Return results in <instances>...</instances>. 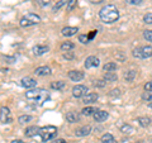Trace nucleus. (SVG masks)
Returning <instances> with one entry per match:
<instances>
[{
	"instance_id": "1",
	"label": "nucleus",
	"mask_w": 152,
	"mask_h": 143,
	"mask_svg": "<svg viewBox=\"0 0 152 143\" xmlns=\"http://www.w3.org/2000/svg\"><path fill=\"white\" fill-rule=\"evenodd\" d=\"M99 17H100L102 22L110 24V23H114V22H117L118 19H119V12H118V9H117L115 5L109 4V5H105V7H103L100 9V12H99Z\"/></svg>"
},
{
	"instance_id": "2",
	"label": "nucleus",
	"mask_w": 152,
	"mask_h": 143,
	"mask_svg": "<svg viewBox=\"0 0 152 143\" xmlns=\"http://www.w3.org/2000/svg\"><path fill=\"white\" fill-rule=\"evenodd\" d=\"M26 98L29 100H36L38 104H43L47 99L50 98L48 91L45 89H31L26 93Z\"/></svg>"
},
{
	"instance_id": "3",
	"label": "nucleus",
	"mask_w": 152,
	"mask_h": 143,
	"mask_svg": "<svg viewBox=\"0 0 152 143\" xmlns=\"http://www.w3.org/2000/svg\"><path fill=\"white\" fill-rule=\"evenodd\" d=\"M39 136H41V138H42V141H43V142L52 141L57 136V128L53 127V125L42 127L39 129Z\"/></svg>"
},
{
	"instance_id": "4",
	"label": "nucleus",
	"mask_w": 152,
	"mask_h": 143,
	"mask_svg": "<svg viewBox=\"0 0 152 143\" xmlns=\"http://www.w3.org/2000/svg\"><path fill=\"white\" fill-rule=\"evenodd\" d=\"M39 22H41L39 15H37V14H34V13H28V14H26V15L20 19L19 24H20V27H23V28H27V27L36 26Z\"/></svg>"
},
{
	"instance_id": "5",
	"label": "nucleus",
	"mask_w": 152,
	"mask_h": 143,
	"mask_svg": "<svg viewBox=\"0 0 152 143\" xmlns=\"http://www.w3.org/2000/svg\"><path fill=\"white\" fill-rule=\"evenodd\" d=\"M133 56L137 58L145 60V58H150L152 57V46H142V47H137L133 50Z\"/></svg>"
},
{
	"instance_id": "6",
	"label": "nucleus",
	"mask_w": 152,
	"mask_h": 143,
	"mask_svg": "<svg viewBox=\"0 0 152 143\" xmlns=\"http://www.w3.org/2000/svg\"><path fill=\"white\" fill-rule=\"evenodd\" d=\"M0 122L4 123V124H8V123L13 122L10 109H9L8 107H1L0 108Z\"/></svg>"
},
{
	"instance_id": "7",
	"label": "nucleus",
	"mask_w": 152,
	"mask_h": 143,
	"mask_svg": "<svg viewBox=\"0 0 152 143\" xmlns=\"http://www.w3.org/2000/svg\"><path fill=\"white\" fill-rule=\"evenodd\" d=\"M89 89L85 86V85H76L72 89V96L74 98H84L85 95L88 94Z\"/></svg>"
},
{
	"instance_id": "8",
	"label": "nucleus",
	"mask_w": 152,
	"mask_h": 143,
	"mask_svg": "<svg viewBox=\"0 0 152 143\" xmlns=\"http://www.w3.org/2000/svg\"><path fill=\"white\" fill-rule=\"evenodd\" d=\"M99 58L98 57H95V56H90L88 57L86 60H85V67L86 69H91V67H98L99 66Z\"/></svg>"
},
{
	"instance_id": "9",
	"label": "nucleus",
	"mask_w": 152,
	"mask_h": 143,
	"mask_svg": "<svg viewBox=\"0 0 152 143\" xmlns=\"http://www.w3.org/2000/svg\"><path fill=\"white\" fill-rule=\"evenodd\" d=\"M20 84H22V86L26 89H34L37 82H36V80H33L32 77H23L20 80Z\"/></svg>"
},
{
	"instance_id": "10",
	"label": "nucleus",
	"mask_w": 152,
	"mask_h": 143,
	"mask_svg": "<svg viewBox=\"0 0 152 143\" xmlns=\"http://www.w3.org/2000/svg\"><path fill=\"white\" fill-rule=\"evenodd\" d=\"M48 46H46V45H37L33 47V53H34L36 56H42V55H45L46 52H48Z\"/></svg>"
},
{
	"instance_id": "11",
	"label": "nucleus",
	"mask_w": 152,
	"mask_h": 143,
	"mask_svg": "<svg viewBox=\"0 0 152 143\" xmlns=\"http://www.w3.org/2000/svg\"><path fill=\"white\" fill-rule=\"evenodd\" d=\"M69 77L75 81V82H79V81H81L84 79V74L81 72V71H76V70H72L69 72Z\"/></svg>"
},
{
	"instance_id": "12",
	"label": "nucleus",
	"mask_w": 152,
	"mask_h": 143,
	"mask_svg": "<svg viewBox=\"0 0 152 143\" xmlns=\"http://www.w3.org/2000/svg\"><path fill=\"white\" fill-rule=\"evenodd\" d=\"M90 132H91V127H90V125H84V127L77 128V129L75 131V136H77V137H85V136L90 134Z\"/></svg>"
},
{
	"instance_id": "13",
	"label": "nucleus",
	"mask_w": 152,
	"mask_h": 143,
	"mask_svg": "<svg viewBox=\"0 0 152 143\" xmlns=\"http://www.w3.org/2000/svg\"><path fill=\"white\" fill-rule=\"evenodd\" d=\"M94 119L96 122H104V120H107L108 117H109V114L108 112H104V110H96L94 113Z\"/></svg>"
},
{
	"instance_id": "14",
	"label": "nucleus",
	"mask_w": 152,
	"mask_h": 143,
	"mask_svg": "<svg viewBox=\"0 0 152 143\" xmlns=\"http://www.w3.org/2000/svg\"><path fill=\"white\" fill-rule=\"evenodd\" d=\"M98 98H99V95H98L96 93H88V94L84 96V103H85V104H93V103H96Z\"/></svg>"
},
{
	"instance_id": "15",
	"label": "nucleus",
	"mask_w": 152,
	"mask_h": 143,
	"mask_svg": "<svg viewBox=\"0 0 152 143\" xmlns=\"http://www.w3.org/2000/svg\"><path fill=\"white\" fill-rule=\"evenodd\" d=\"M34 74L37 76H48V75H51V69L48 66H41V67L36 69Z\"/></svg>"
},
{
	"instance_id": "16",
	"label": "nucleus",
	"mask_w": 152,
	"mask_h": 143,
	"mask_svg": "<svg viewBox=\"0 0 152 143\" xmlns=\"http://www.w3.org/2000/svg\"><path fill=\"white\" fill-rule=\"evenodd\" d=\"M77 32H79V28H76V27H65L62 29V34L66 37H72Z\"/></svg>"
},
{
	"instance_id": "17",
	"label": "nucleus",
	"mask_w": 152,
	"mask_h": 143,
	"mask_svg": "<svg viewBox=\"0 0 152 143\" xmlns=\"http://www.w3.org/2000/svg\"><path fill=\"white\" fill-rule=\"evenodd\" d=\"M66 120H67L69 123H76L80 120V115L79 113L76 112H69L67 114H66Z\"/></svg>"
},
{
	"instance_id": "18",
	"label": "nucleus",
	"mask_w": 152,
	"mask_h": 143,
	"mask_svg": "<svg viewBox=\"0 0 152 143\" xmlns=\"http://www.w3.org/2000/svg\"><path fill=\"white\" fill-rule=\"evenodd\" d=\"M39 129H41V128H38V127H36V125L28 127L27 129H26V132H24V134H26L27 137H34V136H37V134H39Z\"/></svg>"
},
{
	"instance_id": "19",
	"label": "nucleus",
	"mask_w": 152,
	"mask_h": 143,
	"mask_svg": "<svg viewBox=\"0 0 152 143\" xmlns=\"http://www.w3.org/2000/svg\"><path fill=\"white\" fill-rule=\"evenodd\" d=\"M137 122L140 123L141 127L146 128V127H148L151 124V118H148V117H140L138 119H137Z\"/></svg>"
},
{
	"instance_id": "20",
	"label": "nucleus",
	"mask_w": 152,
	"mask_h": 143,
	"mask_svg": "<svg viewBox=\"0 0 152 143\" xmlns=\"http://www.w3.org/2000/svg\"><path fill=\"white\" fill-rule=\"evenodd\" d=\"M103 70L105 71V72H114V71L117 70V63L115 62H108L103 66Z\"/></svg>"
},
{
	"instance_id": "21",
	"label": "nucleus",
	"mask_w": 152,
	"mask_h": 143,
	"mask_svg": "<svg viewBox=\"0 0 152 143\" xmlns=\"http://www.w3.org/2000/svg\"><path fill=\"white\" fill-rule=\"evenodd\" d=\"M102 143H117V141L110 133H105L104 136H102Z\"/></svg>"
},
{
	"instance_id": "22",
	"label": "nucleus",
	"mask_w": 152,
	"mask_h": 143,
	"mask_svg": "<svg viewBox=\"0 0 152 143\" xmlns=\"http://www.w3.org/2000/svg\"><path fill=\"white\" fill-rule=\"evenodd\" d=\"M74 48H75V45L72 43V42H70V41H67V42H64V43L61 45V50H62L64 52L72 51Z\"/></svg>"
},
{
	"instance_id": "23",
	"label": "nucleus",
	"mask_w": 152,
	"mask_h": 143,
	"mask_svg": "<svg viewBox=\"0 0 152 143\" xmlns=\"http://www.w3.org/2000/svg\"><path fill=\"white\" fill-rule=\"evenodd\" d=\"M69 1H70V0H60V1H57V3L55 4V7H53V9H52V10H53V12H58L61 8L67 7Z\"/></svg>"
},
{
	"instance_id": "24",
	"label": "nucleus",
	"mask_w": 152,
	"mask_h": 143,
	"mask_svg": "<svg viewBox=\"0 0 152 143\" xmlns=\"http://www.w3.org/2000/svg\"><path fill=\"white\" fill-rule=\"evenodd\" d=\"M104 80L108 81V82H113V81H117L118 80V76L115 72H107L104 75Z\"/></svg>"
},
{
	"instance_id": "25",
	"label": "nucleus",
	"mask_w": 152,
	"mask_h": 143,
	"mask_svg": "<svg viewBox=\"0 0 152 143\" xmlns=\"http://www.w3.org/2000/svg\"><path fill=\"white\" fill-rule=\"evenodd\" d=\"M65 86L66 84L64 81H53V82H51V88L53 90H62Z\"/></svg>"
},
{
	"instance_id": "26",
	"label": "nucleus",
	"mask_w": 152,
	"mask_h": 143,
	"mask_svg": "<svg viewBox=\"0 0 152 143\" xmlns=\"http://www.w3.org/2000/svg\"><path fill=\"white\" fill-rule=\"evenodd\" d=\"M136 75H137V72H136V71H133V70H131V71H127V72L124 74V79L128 81V82H132V81L134 80Z\"/></svg>"
},
{
	"instance_id": "27",
	"label": "nucleus",
	"mask_w": 152,
	"mask_h": 143,
	"mask_svg": "<svg viewBox=\"0 0 152 143\" xmlns=\"http://www.w3.org/2000/svg\"><path fill=\"white\" fill-rule=\"evenodd\" d=\"M98 109H95V108H93V107H86V108H84L83 109V114L84 115H86V117H89V115H94V113L96 112Z\"/></svg>"
},
{
	"instance_id": "28",
	"label": "nucleus",
	"mask_w": 152,
	"mask_h": 143,
	"mask_svg": "<svg viewBox=\"0 0 152 143\" xmlns=\"http://www.w3.org/2000/svg\"><path fill=\"white\" fill-rule=\"evenodd\" d=\"M121 132L124 133V134H131V133H133V128L129 124H123L121 127Z\"/></svg>"
},
{
	"instance_id": "29",
	"label": "nucleus",
	"mask_w": 152,
	"mask_h": 143,
	"mask_svg": "<svg viewBox=\"0 0 152 143\" xmlns=\"http://www.w3.org/2000/svg\"><path fill=\"white\" fill-rule=\"evenodd\" d=\"M32 120V117L31 115H20L18 118V122L20 123V124H24V123H28Z\"/></svg>"
},
{
	"instance_id": "30",
	"label": "nucleus",
	"mask_w": 152,
	"mask_h": 143,
	"mask_svg": "<svg viewBox=\"0 0 152 143\" xmlns=\"http://www.w3.org/2000/svg\"><path fill=\"white\" fill-rule=\"evenodd\" d=\"M142 99L145 100V101H152V91H145L142 94Z\"/></svg>"
},
{
	"instance_id": "31",
	"label": "nucleus",
	"mask_w": 152,
	"mask_h": 143,
	"mask_svg": "<svg viewBox=\"0 0 152 143\" xmlns=\"http://www.w3.org/2000/svg\"><path fill=\"white\" fill-rule=\"evenodd\" d=\"M143 37H145V39L147 42H152V31H150V29L145 31L143 32Z\"/></svg>"
},
{
	"instance_id": "32",
	"label": "nucleus",
	"mask_w": 152,
	"mask_h": 143,
	"mask_svg": "<svg viewBox=\"0 0 152 143\" xmlns=\"http://www.w3.org/2000/svg\"><path fill=\"white\" fill-rule=\"evenodd\" d=\"M76 4H77V0H70L69 4H67V7H66L67 12H71V10H72V9L76 7Z\"/></svg>"
},
{
	"instance_id": "33",
	"label": "nucleus",
	"mask_w": 152,
	"mask_h": 143,
	"mask_svg": "<svg viewBox=\"0 0 152 143\" xmlns=\"http://www.w3.org/2000/svg\"><path fill=\"white\" fill-rule=\"evenodd\" d=\"M143 22L147 24H152V13H147L143 17Z\"/></svg>"
},
{
	"instance_id": "34",
	"label": "nucleus",
	"mask_w": 152,
	"mask_h": 143,
	"mask_svg": "<svg viewBox=\"0 0 152 143\" xmlns=\"http://www.w3.org/2000/svg\"><path fill=\"white\" fill-rule=\"evenodd\" d=\"M38 5H41V7H47V5H50V3H51V0H36Z\"/></svg>"
},
{
	"instance_id": "35",
	"label": "nucleus",
	"mask_w": 152,
	"mask_h": 143,
	"mask_svg": "<svg viewBox=\"0 0 152 143\" xmlns=\"http://www.w3.org/2000/svg\"><path fill=\"white\" fill-rule=\"evenodd\" d=\"M105 84H107V81L105 80H98V81H95V86H98V88H104V86H105Z\"/></svg>"
},
{
	"instance_id": "36",
	"label": "nucleus",
	"mask_w": 152,
	"mask_h": 143,
	"mask_svg": "<svg viewBox=\"0 0 152 143\" xmlns=\"http://www.w3.org/2000/svg\"><path fill=\"white\" fill-rule=\"evenodd\" d=\"M79 41L81 42V43H89V38H88V36H85V34H80L79 36Z\"/></svg>"
},
{
	"instance_id": "37",
	"label": "nucleus",
	"mask_w": 152,
	"mask_h": 143,
	"mask_svg": "<svg viewBox=\"0 0 152 143\" xmlns=\"http://www.w3.org/2000/svg\"><path fill=\"white\" fill-rule=\"evenodd\" d=\"M128 4H131V5H140V4L143 1V0H126Z\"/></svg>"
},
{
	"instance_id": "38",
	"label": "nucleus",
	"mask_w": 152,
	"mask_h": 143,
	"mask_svg": "<svg viewBox=\"0 0 152 143\" xmlns=\"http://www.w3.org/2000/svg\"><path fill=\"white\" fill-rule=\"evenodd\" d=\"M145 91H152V80L145 84Z\"/></svg>"
},
{
	"instance_id": "39",
	"label": "nucleus",
	"mask_w": 152,
	"mask_h": 143,
	"mask_svg": "<svg viewBox=\"0 0 152 143\" xmlns=\"http://www.w3.org/2000/svg\"><path fill=\"white\" fill-rule=\"evenodd\" d=\"M74 53H71V52L69 51V52H65L64 53V58H66V60H72L74 58Z\"/></svg>"
},
{
	"instance_id": "40",
	"label": "nucleus",
	"mask_w": 152,
	"mask_h": 143,
	"mask_svg": "<svg viewBox=\"0 0 152 143\" xmlns=\"http://www.w3.org/2000/svg\"><path fill=\"white\" fill-rule=\"evenodd\" d=\"M119 94H121L119 90H118V89H114V90H112L109 95H110V96H115V95H117V96H119Z\"/></svg>"
},
{
	"instance_id": "41",
	"label": "nucleus",
	"mask_w": 152,
	"mask_h": 143,
	"mask_svg": "<svg viewBox=\"0 0 152 143\" xmlns=\"http://www.w3.org/2000/svg\"><path fill=\"white\" fill-rule=\"evenodd\" d=\"M3 58H4V60H7V61H9V63L15 62V58H14V57H8V56H4Z\"/></svg>"
},
{
	"instance_id": "42",
	"label": "nucleus",
	"mask_w": 152,
	"mask_h": 143,
	"mask_svg": "<svg viewBox=\"0 0 152 143\" xmlns=\"http://www.w3.org/2000/svg\"><path fill=\"white\" fill-rule=\"evenodd\" d=\"M115 57H117L118 60H121V61H124V58H126L124 55H123V53H117V55H115Z\"/></svg>"
},
{
	"instance_id": "43",
	"label": "nucleus",
	"mask_w": 152,
	"mask_h": 143,
	"mask_svg": "<svg viewBox=\"0 0 152 143\" xmlns=\"http://www.w3.org/2000/svg\"><path fill=\"white\" fill-rule=\"evenodd\" d=\"M91 4H100V3H103V1H105V0H89Z\"/></svg>"
},
{
	"instance_id": "44",
	"label": "nucleus",
	"mask_w": 152,
	"mask_h": 143,
	"mask_svg": "<svg viewBox=\"0 0 152 143\" xmlns=\"http://www.w3.org/2000/svg\"><path fill=\"white\" fill-rule=\"evenodd\" d=\"M95 34H96V31H93L91 33H90V34L88 36V38H89V41H90V39H93V38H94V36H95Z\"/></svg>"
},
{
	"instance_id": "45",
	"label": "nucleus",
	"mask_w": 152,
	"mask_h": 143,
	"mask_svg": "<svg viewBox=\"0 0 152 143\" xmlns=\"http://www.w3.org/2000/svg\"><path fill=\"white\" fill-rule=\"evenodd\" d=\"M12 143H24L22 139H14V141H12Z\"/></svg>"
},
{
	"instance_id": "46",
	"label": "nucleus",
	"mask_w": 152,
	"mask_h": 143,
	"mask_svg": "<svg viewBox=\"0 0 152 143\" xmlns=\"http://www.w3.org/2000/svg\"><path fill=\"white\" fill-rule=\"evenodd\" d=\"M57 143H67V142H65V141H62V139H60V141H57Z\"/></svg>"
},
{
	"instance_id": "47",
	"label": "nucleus",
	"mask_w": 152,
	"mask_h": 143,
	"mask_svg": "<svg viewBox=\"0 0 152 143\" xmlns=\"http://www.w3.org/2000/svg\"><path fill=\"white\" fill-rule=\"evenodd\" d=\"M150 108H151V109H152V103H150Z\"/></svg>"
}]
</instances>
